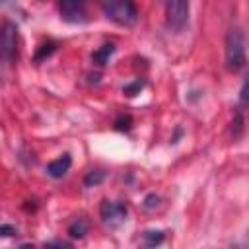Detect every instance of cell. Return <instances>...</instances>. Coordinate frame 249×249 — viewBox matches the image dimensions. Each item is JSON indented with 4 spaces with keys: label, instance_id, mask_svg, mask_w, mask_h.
I'll return each instance as SVG.
<instances>
[{
    "label": "cell",
    "instance_id": "8992f818",
    "mask_svg": "<svg viewBox=\"0 0 249 249\" xmlns=\"http://www.w3.org/2000/svg\"><path fill=\"white\" fill-rule=\"evenodd\" d=\"M99 214H101V220L109 226H119L126 220V206L123 202H113V200H103L101 208H99Z\"/></svg>",
    "mask_w": 249,
    "mask_h": 249
},
{
    "label": "cell",
    "instance_id": "7a4b0ae2",
    "mask_svg": "<svg viewBox=\"0 0 249 249\" xmlns=\"http://www.w3.org/2000/svg\"><path fill=\"white\" fill-rule=\"evenodd\" d=\"M245 37L239 27H231L226 35V68L239 72L245 68Z\"/></svg>",
    "mask_w": 249,
    "mask_h": 249
},
{
    "label": "cell",
    "instance_id": "5bb4252c",
    "mask_svg": "<svg viewBox=\"0 0 249 249\" xmlns=\"http://www.w3.org/2000/svg\"><path fill=\"white\" fill-rule=\"evenodd\" d=\"M18 231H16V228L14 226H10V224H0V237H14Z\"/></svg>",
    "mask_w": 249,
    "mask_h": 249
},
{
    "label": "cell",
    "instance_id": "3957f363",
    "mask_svg": "<svg viewBox=\"0 0 249 249\" xmlns=\"http://www.w3.org/2000/svg\"><path fill=\"white\" fill-rule=\"evenodd\" d=\"M18 56V27L14 21L4 19L0 23V60L12 64Z\"/></svg>",
    "mask_w": 249,
    "mask_h": 249
},
{
    "label": "cell",
    "instance_id": "30bf717a",
    "mask_svg": "<svg viewBox=\"0 0 249 249\" xmlns=\"http://www.w3.org/2000/svg\"><path fill=\"white\" fill-rule=\"evenodd\" d=\"M103 179H105V171H103V169H91V171L86 175L84 185H86V187H95V185H99Z\"/></svg>",
    "mask_w": 249,
    "mask_h": 249
},
{
    "label": "cell",
    "instance_id": "4fadbf2b",
    "mask_svg": "<svg viewBox=\"0 0 249 249\" xmlns=\"http://www.w3.org/2000/svg\"><path fill=\"white\" fill-rule=\"evenodd\" d=\"M142 86H144V82H134V84H128V86H124V93L126 95H136L140 89H142Z\"/></svg>",
    "mask_w": 249,
    "mask_h": 249
},
{
    "label": "cell",
    "instance_id": "9a60e30c",
    "mask_svg": "<svg viewBox=\"0 0 249 249\" xmlns=\"http://www.w3.org/2000/svg\"><path fill=\"white\" fill-rule=\"evenodd\" d=\"M158 204H160V196L154 195V193L144 198V206H146V208H154V206H158Z\"/></svg>",
    "mask_w": 249,
    "mask_h": 249
},
{
    "label": "cell",
    "instance_id": "277c9868",
    "mask_svg": "<svg viewBox=\"0 0 249 249\" xmlns=\"http://www.w3.org/2000/svg\"><path fill=\"white\" fill-rule=\"evenodd\" d=\"M163 2H165L167 27L173 31H181L189 19V0H163Z\"/></svg>",
    "mask_w": 249,
    "mask_h": 249
},
{
    "label": "cell",
    "instance_id": "9c48e42d",
    "mask_svg": "<svg viewBox=\"0 0 249 249\" xmlns=\"http://www.w3.org/2000/svg\"><path fill=\"white\" fill-rule=\"evenodd\" d=\"M68 233H70V237H84L86 233H88V222L84 220V218H78L76 222H72L70 224V228H68Z\"/></svg>",
    "mask_w": 249,
    "mask_h": 249
},
{
    "label": "cell",
    "instance_id": "e0dca14e",
    "mask_svg": "<svg viewBox=\"0 0 249 249\" xmlns=\"http://www.w3.org/2000/svg\"><path fill=\"white\" fill-rule=\"evenodd\" d=\"M4 2H10V0H0V4H4Z\"/></svg>",
    "mask_w": 249,
    "mask_h": 249
},
{
    "label": "cell",
    "instance_id": "5b68a950",
    "mask_svg": "<svg viewBox=\"0 0 249 249\" xmlns=\"http://www.w3.org/2000/svg\"><path fill=\"white\" fill-rule=\"evenodd\" d=\"M60 18L68 23L86 21V0H58Z\"/></svg>",
    "mask_w": 249,
    "mask_h": 249
},
{
    "label": "cell",
    "instance_id": "6da1fadb",
    "mask_svg": "<svg viewBox=\"0 0 249 249\" xmlns=\"http://www.w3.org/2000/svg\"><path fill=\"white\" fill-rule=\"evenodd\" d=\"M99 6L111 21L124 27L134 25L140 18L134 0H99Z\"/></svg>",
    "mask_w": 249,
    "mask_h": 249
},
{
    "label": "cell",
    "instance_id": "8fae6325",
    "mask_svg": "<svg viewBox=\"0 0 249 249\" xmlns=\"http://www.w3.org/2000/svg\"><path fill=\"white\" fill-rule=\"evenodd\" d=\"M163 241V233L161 231H146L144 233V243L148 247H154V245H160Z\"/></svg>",
    "mask_w": 249,
    "mask_h": 249
},
{
    "label": "cell",
    "instance_id": "ba28073f",
    "mask_svg": "<svg viewBox=\"0 0 249 249\" xmlns=\"http://www.w3.org/2000/svg\"><path fill=\"white\" fill-rule=\"evenodd\" d=\"M113 53H115V45H113V43H105L101 49H97V51L93 53V62H95L97 66H103V64L109 62V58H111Z\"/></svg>",
    "mask_w": 249,
    "mask_h": 249
},
{
    "label": "cell",
    "instance_id": "7c38bea8",
    "mask_svg": "<svg viewBox=\"0 0 249 249\" xmlns=\"http://www.w3.org/2000/svg\"><path fill=\"white\" fill-rule=\"evenodd\" d=\"M54 49H56V45H54V43H47V45H43V49H41V51L35 54V60H41V58L49 56V54H51Z\"/></svg>",
    "mask_w": 249,
    "mask_h": 249
},
{
    "label": "cell",
    "instance_id": "2e32d148",
    "mask_svg": "<svg viewBox=\"0 0 249 249\" xmlns=\"http://www.w3.org/2000/svg\"><path fill=\"white\" fill-rule=\"evenodd\" d=\"M115 126H117L119 130H128V128H130V117H121V119H117Z\"/></svg>",
    "mask_w": 249,
    "mask_h": 249
},
{
    "label": "cell",
    "instance_id": "52a82bcc",
    "mask_svg": "<svg viewBox=\"0 0 249 249\" xmlns=\"http://www.w3.org/2000/svg\"><path fill=\"white\" fill-rule=\"evenodd\" d=\"M70 165H72V158L68 154H62L60 158H56V160H53V161L47 163V173L51 177H54V179H60L62 175H66V171L70 169Z\"/></svg>",
    "mask_w": 249,
    "mask_h": 249
}]
</instances>
